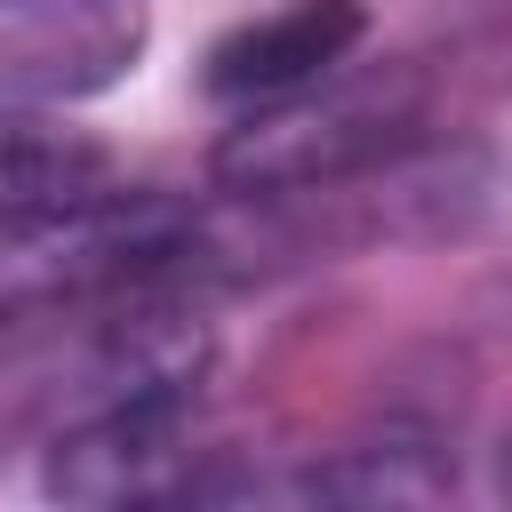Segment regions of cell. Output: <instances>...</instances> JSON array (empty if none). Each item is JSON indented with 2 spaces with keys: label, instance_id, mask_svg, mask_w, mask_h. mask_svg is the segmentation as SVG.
<instances>
[{
  "label": "cell",
  "instance_id": "1",
  "mask_svg": "<svg viewBox=\"0 0 512 512\" xmlns=\"http://www.w3.org/2000/svg\"><path fill=\"white\" fill-rule=\"evenodd\" d=\"M416 136H424V88H416L408 72L336 64V72H320L312 88L240 104L232 128H224L216 152H208V176H216V192H232V200H288V192L344 184V176L392 160V152L416 144Z\"/></svg>",
  "mask_w": 512,
  "mask_h": 512
},
{
  "label": "cell",
  "instance_id": "2",
  "mask_svg": "<svg viewBox=\"0 0 512 512\" xmlns=\"http://www.w3.org/2000/svg\"><path fill=\"white\" fill-rule=\"evenodd\" d=\"M192 424V384L184 392H144L120 408H96L64 432H48L40 488L56 504H184L208 496L224 464Z\"/></svg>",
  "mask_w": 512,
  "mask_h": 512
},
{
  "label": "cell",
  "instance_id": "3",
  "mask_svg": "<svg viewBox=\"0 0 512 512\" xmlns=\"http://www.w3.org/2000/svg\"><path fill=\"white\" fill-rule=\"evenodd\" d=\"M144 0H0V104L64 112L144 56Z\"/></svg>",
  "mask_w": 512,
  "mask_h": 512
},
{
  "label": "cell",
  "instance_id": "4",
  "mask_svg": "<svg viewBox=\"0 0 512 512\" xmlns=\"http://www.w3.org/2000/svg\"><path fill=\"white\" fill-rule=\"evenodd\" d=\"M368 40V8L360 0H280L248 24H232L216 48H208V96L216 104H264V96H288V88H312L320 72L352 64V48Z\"/></svg>",
  "mask_w": 512,
  "mask_h": 512
},
{
  "label": "cell",
  "instance_id": "5",
  "mask_svg": "<svg viewBox=\"0 0 512 512\" xmlns=\"http://www.w3.org/2000/svg\"><path fill=\"white\" fill-rule=\"evenodd\" d=\"M112 192H120V160L88 128H64L56 112L0 104V232L96 208Z\"/></svg>",
  "mask_w": 512,
  "mask_h": 512
},
{
  "label": "cell",
  "instance_id": "6",
  "mask_svg": "<svg viewBox=\"0 0 512 512\" xmlns=\"http://www.w3.org/2000/svg\"><path fill=\"white\" fill-rule=\"evenodd\" d=\"M496 488L512 496V432H504V448H496Z\"/></svg>",
  "mask_w": 512,
  "mask_h": 512
}]
</instances>
